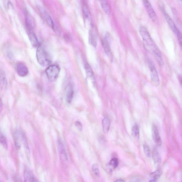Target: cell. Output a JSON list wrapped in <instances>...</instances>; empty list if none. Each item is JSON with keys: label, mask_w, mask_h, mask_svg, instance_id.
<instances>
[{"label": "cell", "mask_w": 182, "mask_h": 182, "mask_svg": "<svg viewBox=\"0 0 182 182\" xmlns=\"http://www.w3.org/2000/svg\"><path fill=\"white\" fill-rule=\"evenodd\" d=\"M139 32L145 45L152 50L154 55L161 52L158 47L152 40L148 31L145 27L143 26L140 27L139 28Z\"/></svg>", "instance_id": "cell-1"}, {"label": "cell", "mask_w": 182, "mask_h": 182, "mask_svg": "<svg viewBox=\"0 0 182 182\" xmlns=\"http://www.w3.org/2000/svg\"><path fill=\"white\" fill-rule=\"evenodd\" d=\"M36 58L38 62L43 66H48L51 63L50 55L42 46L40 45L36 51Z\"/></svg>", "instance_id": "cell-2"}, {"label": "cell", "mask_w": 182, "mask_h": 182, "mask_svg": "<svg viewBox=\"0 0 182 182\" xmlns=\"http://www.w3.org/2000/svg\"><path fill=\"white\" fill-rule=\"evenodd\" d=\"M60 69L57 65H54L49 66L46 68V73L48 80L53 82L56 80L60 72Z\"/></svg>", "instance_id": "cell-3"}, {"label": "cell", "mask_w": 182, "mask_h": 182, "mask_svg": "<svg viewBox=\"0 0 182 182\" xmlns=\"http://www.w3.org/2000/svg\"><path fill=\"white\" fill-rule=\"evenodd\" d=\"M110 36L109 33L106 34L105 38L102 41V45L106 53L110 59L111 60L113 59L112 53L110 45Z\"/></svg>", "instance_id": "cell-4"}, {"label": "cell", "mask_w": 182, "mask_h": 182, "mask_svg": "<svg viewBox=\"0 0 182 182\" xmlns=\"http://www.w3.org/2000/svg\"><path fill=\"white\" fill-rule=\"evenodd\" d=\"M145 8L149 17L153 21L157 20V16L148 0H142Z\"/></svg>", "instance_id": "cell-5"}, {"label": "cell", "mask_w": 182, "mask_h": 182, "mask_svg": "<svg viewBox=\"0 0 182 182\" xmlns=\"http://www.w3.org/2000/svg\"><path fill=\"white\" fill-rule=\"evenodd\" d=\"M149 67L151 72V79L156 84H159V79L156 69L153 63L150 60L148 61Z\"/></svg>", "instance_id": "cell-6"}, {"label": "cell", "mask_w": 182, "mask_h": 182, "mask_svg": "<svg viewBox=\"0 0 182 182\" xmlns=\"http://www.w3.org/2000/svg\"><path fill=\"white\" fill-rule=\"evenodd\" d=\"M16 71L17 74L21 77H25L28 75L29 71L28 68L22 62L17 63L16 66Z\"/></svg>", "instance_id": "cell-7"}, {"label": "cell", "mask_w": 182, "mask_h": 182, "mask_svg": "<svg viewBox=\"0 0 182 182\" xmlns=\"http://www.w3.org/2000/svg\"><path fill=\"white\" fill-rule=\"evenodd\" d=\"M27 33L31 45L35 48H38L40 46L37 37L34 33L33 29H27Z\"/></svg>", "instance_id": "cell-8"}, {"label": "cell", "mask_w": 182, "mask_h": 182, "mask_svg": "<svg viewBox=\"0 0 182 182\" xmlns=\"http://www.w3.org/2000/svg\"><path fill=\"white\" fill-rule=\"evenodd\" d=\"M152 137L155 143L157 146H161L162 142L160 136L158 128L156 125L154 124L152 125Z\"/></svg>", "instance_id": "cell-9"}, {"label": "cell", "mask_w": 182, "mask_h": 182, "mask_svg": "<svg viewBox=\"0 0 182 182\" xmlns=\"http://www.w3.org/2000/svg\"><path fill=\"white\" fill-rule=\"evenodd\" d=\"M163 11L165 18L167 23H168L169 26L170 27L171 30L173 31L175 34H176L179 31V30L177 28L173 20L170 17L169 15L166 13V12L164 10Z\"/></svg>", "instance_id": "cell-10"}, {"label": "cell", "mask_w": 182, "mask_h": 182, "mask_svg": "<svg viewBox=\"0 0 182 182\" xmlns=\"http://www.w3.org/2000/svg\"><path fill=\"white\" fill-rule=\"evenodd\" d=\"M24 177L25 181L34 182L38 181L32 172L28 168H26L24 170Z\"/></svg>", "instance_id": "cell-11"}, {"label": "cell", "mask_w": 182, "mask_h": 182, "mask_svg": "<svg viewBox=\"0 0 182 182\" xmlns=\"http://www.w3.org/2000/svg\"><path fill=\"white\" fill-rule=\"evenodd\" d=\"M0 87L2 90L7 89L8 87V80L5 73L3 71H0Z\"/></svg>", "instance_id": "cell-12"}, {"label": "cell", "mask_w": 182, "mask_h": 182, "mask_svg": "<svg viewBox=\"0 0 182 182\" xmlns=\"http://www.w3.org/2000/svg\"><path fill=\"white\" fill-rule=\"evenodd\" d=\"M152 156L155 164L157 166H159L161 163V158L156 147H154L152 150Z\"/></svg>", "instance_id": "cell-13"}, {"label": "cell", "mask_w": 182, "mask_h": 182, "mask_svg": "<svg viewBox=\"0 0 182 182\" xmlns=\"http://www.w3.org/2000/svg\"><path fill=\"white\" fill-rule=\"evenodd\" d=\"M14 140L16 149H20L22 142L21 132L18 131H16L14 132Z\"/></svg>", "instance_id": "cell-14"}, {"label": "cell", "mask_w": 182, "mask_h": 182, "mask_svg": "<svg viewBox=\"0 0 182 182\" xmlns=\"http://www.w3.org/2000/svg\"><path fill=\"white\" fill-rule=\"evenodd\" d=\"M73 94L74 90L72 85H68L66 89V100L68 103H70L72 101Z\"/></svg>", "instance_id": "cell-15"}, {"label": "cell", "mask_w": 182, "mask_h": 182, "mask_svg": "<svg viewBox=\"0 0 182 182\" xmlns=\"http://www.w3.org/2000/svg\"><path fill=\"white\" fill-rule=\"evenodd\" d=\"M43 15L44 20L47 24L51 28L55 30V24H54L53 19L52 18L50 15L48 13V12L44 11L43 12Z\"/></svg>", "instance_id": "cell-16"}, {"label": "cell", "mask_w": 182, "mask_h": 182, "mask_svg": "<svg viewBox=\"0 0 182 182\" xmlns=\"http://www.w3.org/2000/svg\"><path fill=\"white\" fill-rule=\"evenodd\" d=\"M58 149L59 152H60L62 158L66 160H67L68 157L65 146H64L63 143L60 140H59L58 141Z\"/></svg>", "instance_id": "cell-17"}, {"label": "cell", "mask_w": 182, "mask_h": 182, "mask_svg": "<svg viewBox=\"0 0 182 182\" xmlns=\"http://www.w3.org/2000/svg\"><path fill=\"white\" fill-rule=\"evenodd\" d=\"M26 19L27 29H33L35 26V21L33 17L29 14H27Z\"/></svg>", "instance_id": "cell-18"}, {"label": "cell", "mask_w": 182, "mask_h": 182, "mask_svg": "<svg viewBox=\"0 0 182 182\" xmlns=\"http://www.w3.org/2000/svg\"><path fill=\"white\" fill-rule=\"evenodd\" d=\"M110 121L109 118L105 117L102 121L103 131L105 133L109 132L110 127Z\"/></svg>", "instance_id": "cell-19"}, {"label": "cell", "mask_w": 182, "mask_h": 182, "mask_svg": "<svg viewBox=\"0 0 182 182\" xmlns=\"http://www.w3.org/2000/svg\"><path fill=\"white\" fill-rule=\"evenodd\" d=\"M103 11L107 15L110 13V8L106 0H99Z\"/></svg>", "instance_id": "cell-20"}, {"label": "cell", "mask_w": 182, "mask_h": 182, "mask_svg": "<svg viewBox=\"0 0 182 182\" xmlns=\"http://www.w3.org/2000/svg\"><path fill=\"white\" fill-rule=\"evenodd\" d=\"M89 40L90 43L93 46L96 47L97 45V40L96 36L94 31L90 30L89 36Z\"/></svg>", "instance_id": "cell-21"}, {"label": "cell", "mask_w": 182, "mask_h": 182, "mask_svg": "<svg viewBox=\"0 0 182 182\" xmlns=\"http://www.w3.org/2000/svg\"><path fill=\"white\" fill-rule=\"evenodd\" d=\"M162 172L161 169H157V171L150 174V177L151 178V182H155L160 177Z\"/></svg>", "instance_id": "cell-22"}, {"label": "cell", "mask_w": 182, "mask_h": 182, "mask_svg": "<svg viewBox=\"0 0 182 182\" xmlns=\"http://www.w3.org/2000/svg\"><path fill=\"white\" fill-rule=\"evenodd\" d=\"M119 160L117 158H113L109 162L108 164V168L110 171H112L113 169L116 168L119 165Z\"/></svg>", "instance_id": "cell-23"}, {"label": "cell", "mask_w": 182, "mask_h": 182, "mask_svg": "<svg viewBox=\"0 0 182 182\" xmlns=\"http://www.w3.org/2000/svg\"><path fill=\"white\" fill-rule=\"evenodd\" d=\"M85 68L86 73L88 77L92 79L93 80H94V73H93L92 68L88 63L85 64Z\"/></svg>", "instance_id": "cell-24"}, {"label": "cell", "mask_w": 182, "mask_h": 182, "mask_svg": "<svg viewBox=\"0 0 182 182\" xmlns=\"http://www.w3.org/2000/svg\"><path fill=\"white\" fill-rule=\"evenodd\" d=\"M132 134L135 139H139V131L138 126L135 124L132 127Z\"/></svg>", "instance_id": "cell-25"}, {"label": "cell", "mask_w": 182, "mask_h": 182, "mask_svg": "<svg viewBox=\"0 0 182 182\" xmlns=\"http://www.w3.org/2000/svg\"><path fill=\"white\" fill-rule=\"evenodd\" d=\"M0 143L5 148L8 149V144L6 138L1 131H0Z\"/></svg>", "instance_id": "cell-26"}, {"label": "cell", "mask_w": 182, "mask_h": 182, "mask_svg": "<svg viewBox=\"0 0 182 182\" xmlns=\"http://www.w3.org/2000/svg\"><path fill=\"white\" fill-rule=\"evenodd\" d=\"M83 14L86 20H90V15L89 11H88L87 7L85 6H83Z\"/></svg>", "instance_id": "cell-27"}, {"label": "cell", "mask_w": 182, "mask_h": 182, "mask_svg": "<svg viewBox=\"0 0 182 182\" xmlns=\"http://www.w3.org/2000/svg\"><path fill=\"white\" fill-rule=\"evenodd\" d=\"M92 170L93 174L97 178H99L100 175L99 170L96 164H93L92 166Z\"/></svg>", "instance_id": "cell-28"}, {"label": "cell", "mask_w": 182, "mask_h": 182, "mask_svg": "<svg viewBox=\"0 0 182 182\" xmlns=\"http://www.w3.org/2000/svg\"><path fill=\"white\" fill-rule=\"evenodd\" d=\"M143 147L144 153L146 156L148 157H151V152L148 145L146 144H143Z\"/></svg>", "instance_id": "cell-29"}, {"label": "cell", "mask_w": 182, "mask_h": 182, "mask_svg": "<svg viewBox=\"0 0 182 182\" xmlns=\"http://www.w3.org/2000/svg\"><path fill=\"white\" fill-rule=\"evenodd\" d=\"M6 51H5V53H6V55L9 58V59H12V58H13V54L11 52V51L10 49L9 48H7L6 49Z\"/></svg>", "instance_id": "cell-30"}, {"label": "cell", "mask_w": 182, "mask_h": 182, "mask_svg": "<svg viewBox=\"0 0 182 182\" xmlns=\"http://www.w3.org/2000/svg\"><path fill=\"white\" fill-rule=\"evenodd\" d=\"M75 126L77 127L79 130H80V131H82L83 126L82 124H81L80 122L78 121H76L75 122Z\"/></svg>", "instance_id": "cell-31"}, {"label": "cell", "mask_w": 182, "mask_h": 182, "mask_svg": "<svg viewBox=\"0 0 182 182\" xmlns=\"http://www.w3.org/2000/svg\"><path fill=\"white\" fill-rule=\"evenodd\" d=\"M2 109V103L1 98H0V112H1Z\"/></svg>", "instance_id": "cell-32"}, {"label": "cell", "mask_w": 182, "mask_h": 182, "mask_svg": "<svg viewBox=\"0 0 182 182\" xmlns=\"http://www.w3.org/2000/svg\"><path fill=\"white\" fill-rule=\"evenodd\" d=\"M116 182H124L125 181L123 180L120 179H117V180L115 181Z\"/></svg>", "instance_id": "cell-33"}, {"label": "cell", "mask_w": 182, "mask_h": 182, "mask_svg": "<svg viewBox=\"0 0 182 182\" xmlns=\"http://www.w3.org/2000/svg\"><path fill=\"white\" fill-rule=\"evenodd\" d=\"M179 79H180V80H179V81L180 82V83L181 84V76H179Z\"/></svg>", "instance_id": "cell-34"}, {"label": "cell", "mask_w": 182, "mask_h": 182, "mask_svg": "<svg viewBox=\"0 0 182 182\" xmlns=\"http://www.w3.org/2000/svg\"><path fill=\"white\" fill-rule=\"evenodd\" d=\"M179 1H181V0H179Z\"/></svg>", "instance_id": "cell-35"}]
</instances>
